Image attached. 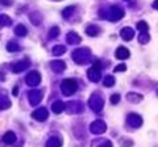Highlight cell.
Segmentation results:
<instances>
[{
    "label": "cell",
    "mask_w": 158,
    "mask_h": 147,
    "mask_svg": "<svg viewBox=\"0 0 158 147\" xmlns=\"http://www.w3.org/2000/svg\"><path fill=\"white\" fill-rule=\"evenodd\" d=\"M62 91H63V93L65 95H71L74 93V92L77 91V81L74 80V79H65L62 81Z\"/></svg>",
    "instance_id": "1"
},
{
    "label": "cell",
    "mask_w": 158,
    "mask_h": 147,
    "mask_svg": "<svg viewBox=\"0 0 158 147\" xmlns=\"http://www.w3.org/2000/svg\"><path fill=\"white\" fill-rule=\"evenodd\" d=\"M40 80H41V77H40V74L36 72V71L31 72L27 76V83H28L29 85H37L38 83H40Z\"/></svg>",
    "instance_id": "2"
},
{
    "label": "cell",
    "mask_w": 158,
    "mask_h": 147,
    "mask_svg": "<svg viewBox=\"0 0 158 147\" xmlns=\"http://www.w3.org/2000/svg\"><path fill=\"white\" fill-rule=\"evenodd\" d=\"M48 116H49V113L45 108H40V109H37L33 113V118H36L38 121H45L48 118Z\"/></svg>",
    "instance_id": "3"
},
{
    "label": "cell",
    "mask_w": 158,
    "mask_h": 147,
    "mask_svg": "<svg viewBox=\"0 0 158 147\" xmlns=\"http://www.w3.org/2000/svg\"><path fill=\"white\" fill-rule=\"evenodd\" d=\"M42 99V93L40 91H32L31 93H29V100H31L32 104H37L40 102Z\"/></svg>",
    "instance_id": "4"
},
{
    "label": "cell",
    "mask_w": 158,
    "mask_h": 147,
    "mask_svg": "<svg viewBox=\"0 0 158 147\" xmlns=\"http://www.w3.org/2000/svg\"><path fill=\"white\" fill-rule=\"evenodd\" d=\"M90 104L95 110H99V109H102L103 108V100L100 99V97H98V96H94L91 99V101H90Z\"/></svg>",
    "instance_id": "5"
},
{
    "label": "cell",
    "mask_w": 158,
    "mask_h": 147,
    "mask_svg": "<svg viewBox=\"0 0 158 147\" xmlns=\"http://www.w3.org/2000/svg\"><path fill=\"white\" fill-rule=\"evenodd\" d=\"M116 58L117 59H127L129 58V51L125 47H118L116 50Z\"/></svg>",
    "instance_id": "6"
},
{
    "label": "cell",
    "mask_w": 158,
    "mask_h": 147,
    "mask_svg": "<svg viewBox=\"0 0 158 147\" xmlns=\"http://www.w3.org/2000/svg\"><path fill=\"white\" fill-rule=\"evenodd\" d=\"M3 141L6 142L7 145H13L15 142H16V135H15L13 131H8V133L4 134V137H3Z\"/></svg>",
    "instance_id": "7"
},
{
    "label": "cell",
    "mask_w": 158,
    "mask_h": 147,
    "mask_svg": "<svg viewBox=\"0 0 158 147\" xmlns=\"http://www.w3.org/2000/svg\"><path fill=\"white\" fill-rule=\"evenodd\" d=\"M27 67H28V62H27V61H23V62L16 63V65L12 67V71H13V72H20V71L25 70Z\"/></svg>",
    "instance_id": "8"
},
{
    "label": "cell",
    "mask_w": 158,
    "mask_h": 147,
    "mask_svg": "<svg viewBox=\"0 0 158 147\" xmlns=\"http://www.w3.org/2000/svg\"><path fill=\"white\" fill-rule=\"evenodd\" d=\"M128 122H129V124H132L135 127H138V126L141 125V118H140V117H138L137 114H131L129 118H128Z\"/></svg>",
    "instance_id": "9"
},
{
    "label": "cell",
    "mask_w": 158,
    "mask_h": 147,
    "mask_svg": "<svg viewBox=\"0 0 158 147\" xmlns=\"http://www.w3.org/2000/svg\"><path fill=\"white\" fill-rule=\"evenodd\" d=\"M121 37L124 38V40H132V37H133V30L131 28H124L123 29V32H121Z\"/></svg>",
    "instance_id": "10"
},
{
    "label": "cell",
    "mask_w": 158,
    "mask_h": 147,
    "mask_svg": "<svg viewBox=\"0 0 158 147\" xmlns=\"http://www.w3.org/2000/svg\"><path fill=\"white\" fill-rule=\"evenodd\" d=\"M46 147H61V141H59L57 137H54V138L48 141Z\"/></svg>",
    "instance_id": "11"
},
{
    "label": "cell",
    "mask_w": 158,
    "mask_h": 147,
    "mask_svg": "<svg viewBox=\"0 0 158 147\" xmlns=\"http://www.w3.org/2000/svg\"><path fill=\"white\" fill-rule=\"evenodd\" d=\"M52 67L54 71H63L65 70V63L63 62H52Z\"/></svg>",
    "instance_id": "12"
},
{
    "label": "cell",
    "mask_w": 158,
    "mask_h": 147,
    "mask_svg": "<svg viewBox=\"0 0 158 147\" xmlns=\"http://www.w3.org/2000/svg\"><path fill=\"white\" fill-rule=\"evenodd\" d=\"M16 34L17 36H20V37H24V36H27V33H28V30H27V28L24 26V25H19L17 28H16Z\"/></svg>",
    "instance_id": "13"
},
{
    "label": "cell",
    "mask_w": 158,
    "mask_h": 147,
    "mask_svg": "<svg viewBox=\"0 0 158 147\" xmlns=\"http://www.w3.org/2000/svg\"><path fill=\"white\" fill-rule=\"evenodd\" d=\"M11 105V102L8 101V99L6 96H0V109H6Z\"/></svg>",
    "instance_id": "14"
},
{
    "label": "cell",
    "mask_w": 158,
    "mask_h": 147,
    "mask_svg": "<svg viewBox=\"0 0 158 147\" xmlns=\"http://www.w3.org/2000/svg\"><path fill=\"white\" fill-rule=\"evenodd\" d=\"M63 108H65V105H63L61 101H57V102H54V105H53V110H54V113H61L63 110Z\"/></svg>",
    "instance_id": "15"
},
{
    "label": "cell",
    "mask_w": 158,
    "mask_h": 147,
    "mask_svg": "<svg viewBox=\"0 0 158 147\" xmlns=\"http://www.w3.org/2000/svg\"><path fill=\"white\" fill-rule=\"evenodd\" d=\"M67 41L70 43H77L81 41V38H79L75 33H70V34H67Z\"/></svg>",
    "instance_id": "16"
},
{
    "label": "cell",
    "mask_w": 158,
    "mask_h": 147,
    "mask_svg": "<svg viewBox=\"0 0 158 147\" xmlns=\"http://www.w3.org/2000/svg\"><path fill=\"white\" fill-rule=\"evenodd\" d=\"M65 51H66L65 46H56L53 49V54H54V55H61V54H63Z\"/></svg>",
    "instance_id": "17"
},
{
    "label": "cell",
    "mask_w": 158,
    "mask_h": 147,
    "mask_svg": "<svg viewBox=\"0 0 158 147\" xmlns=\"http://www.w3.org/2000/svg\"><path fill=\"white\" fill-rule=\"evenodd\" d=\"M0 25H11V18L8 16H0Z\"/></svg>",
    "instance_id": "18"
},
{
    "label": "cell",
    "mask_w": 158,
    "mask_h": 147,
    "mask_svg": "<svg viewBox=\"0 0 158 147\" xmlns=\"http://www.w3.org/2000/svg\"><path fill=\"white\" fill-rule=\"evenodd\" d=\"M7 49H8V51H16V50H19L20 47L16 45V42H9Z\"/></svg>",
    "instance_id": "19"
},
{
    "label": "cell",
    "mask_w": 158,
    "mask_h": 147,
    "mask_svg": "<svg viewBox=\"0 0 158 147\" xmlns=\"http://www.w3.org/2000/svg\"><path fill=\"white\" fill-rule=\"evenodd\" d=\"M148 40H149V36H148V33H146V32H142V33H141V36H140V41H141V43H146Z\"/></svg>",
    "instance_id": "20"
},
{
    "label": "cell",
    "mask_w": 158,
    "mask_h": 147,
    "mask_svg": "<svg viewBox=\"0 0 158 147\" xmlns=\"http://www.w3.org/2000/svg\"><path fill=\"white\" fill-rule=\"evenodd\" d=\"M137 28L140 29V30H144V32H148V29H149V28H148V25H146V22H144V21L138 22L137 24Z\"/></svg>",
    "instance_id": "21"
},
{
    "label": "cell",
    "mask_w": 158,
    "mask_h": 147,
    "mask_svg": "<svg viewBox=\"0 0 158 147\" xmlns=\"http://www.w3.org/2000/svg\"><path fill=\"white\" fill-rule=\"evenodd\" d=\"M113 83H115V79H113L112 76H108L107 79H106V81H104V84H106L107 87H112Z\"/></svg>",
    "instance_id": "22"
},
{
    "label": "cell",
    "mask_w": 158,
    "mask_h": 147,
    "mask_svg": "<svg viewBox=\"0 0 158 147\" xmlns=\"http://www.w3.org/2000/svg\"><path fill=\"white\" fill-rule=\"evenodd\" d=\"M58 32H59V29H58V28H56V26L52 28V30H50V34H49V37H50V38H54V37H56L57 34H58Z\"/></svg>",
    "instance_id": "23"
},
{
    "label": "cell",
    "mask_w": 158,
    "mask_h": 147,
    "mask_svg": "<svg viewBox=\"0 0 158 147\" xmlns=\"http://www.w3.org/2000/svg\"><path fill=\"white\" fill-rule=\"evenodd\" d=\"M118 100H120V95H113L111 97V102H112V104H117Z\"/></svg>",
    "instance_id": "24"
},
{
    "label": "cell",
    "mask_w": 158,
    "mask_h": 147,
    "mask_svg": "<svg viewBox=\"0 0 158 147\" xmlns=\"http://www.w3.org/2000/svg\"><path fill=\"white\" fill-rule=\"evenodd\" d=\"M125 70V66L124 65H121V66H117L116 68H115V71H124Z\"/></svg>",
    "instance_id": "25"
},
{
    "label": "cell",
    "mask_w": 158,
    "mask_h": 147,
    "mask_svg": "<svg viewBox=\"0 0 158 147\" xmlns=\"http://www.w3.org/2000/svg\"><path fill=\"white\" fill-rule=\"evenodd\" d=\"M17 93H19V88H17V87H15V88H13V95H15V96H17Z\"/></svg>",
    "instance_id": "26"
},
{
    "label": "cell",
    "mask_w": 158,
    "mask_h": 147,
    "mask_svg": "<svg viewBox=\"0 0 158 147\" xmlns=\"http://www.w3.org/2000/svg\"><path fill=\"white\" fill-rule=\"evenodd\" d=\"M154 7H156V8H158V3H154Z\"/></svg>",
    "instance_id": "27"
}]
</instances>
